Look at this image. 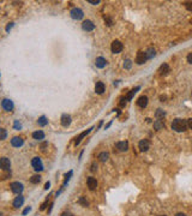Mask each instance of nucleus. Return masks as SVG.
I'll return each mask as SVG.
<instances>
[{"mask_svg":"<svg viewBox=\"0 0 192 216\" xmlns=\"http://www.w3.org/2000/svg\"><path fill=\"white\" fill-rule=\"evenodd\" d=\"M172 129L174 131H177V132L186 131V129H187V121H185V120H182V119H175L174 121L172 123Z\"/></svg>","mask_w":192,"mask_h":216,"instance_id":"nucleus-1","label":"nucleus"},{"mask_svg":"<svg viewBox=\"0 0 192 216\" xmlns=\"http://www.w3.org/2000/svg\"><path fill=\"white\" fill-rule=\"evenodd\" d=\"M31 166L34 167V169L36 172H41L43 169V165H42V161L40 160L38 157H34L31 160Z\"/></svg>","mask_w":192,"mask_h":216,"instance_id":"nucleus-2","label":"nucleus"},{"mask_svg":"<svg viewBox=\"0 0 192 216\" xmlns=\"http://www.w3.org/2000/svg\"><path fill=\"white\" fill-rule=\"evenodd\" d=\"M83 16H84V13H83V11L81 10V9H72L71 10V17L73 18V19H82L83 18Z\"/></svg>","mask_w":192,"mask_h":216,"instance_id":"nucleus-3","label":"nucleus"},{"mask_svg":"<svg viewBox=\"0 0 192 216\" xmlns=\"http://www.w3.org/2000/svg\"><path fill=\"white\" fill-rule=\"evenodd\" d=\"M10 167H11V162L7 157H3L0 158V168L3 171H10Z\"/></svg>","mask_w":192,"mask_h":216,"instance_id":"nucleus-4","label":"nucleus"},{"mask_svg":"<svg viewBox=\"0 0 192 216\" xmlns=\"http://www.w3.org/2000/svg\"><path fill=\"white\" fill-rule=\"evenodd\" d=\"M11 190H12V192H14V193L21 195L23 192V185L18 181H14V182L11 184Z\"/></svg>","mask_w":192,"mask_h":216,"instance_id":"nucleus-5","label":"nucleus"},{"mask_svg":"<svg viewBox=\"0 0 192 216\" xmlns=\"http://www.w3.org/2000/svg\"><path fill=\"white\" fill-rule=\"evenodd\" d=\"M123 48H124V46H123V43L120 42V41H114L113 43H112V47H110V49H112V52L113 53H120L123 51Z\"/></svg>","mask_w":192,"mask_h":216,"instance_id":"nucleus-6","label":"nucleus"},{"mask_svg":"<svg viewBox=\"0 0 192 216\" xmlns=\"http://www.w3.org/2000/svg\"><path fill=\"white\" fill-rule=\"evenodd\" d=\"M1 106H3V108H4L5 110L10 112V110L13 109V102H12L11 100H9V99H5V100H3V102H1Z\"/></svg>","mask_w":192,"mask_h":216,"instance_id":"nucleus-7","label":"nucleus"},{"mask_svg":"<svg viewBox=\"0 0 192 216\" xmlns=\"http://www.w3.org/2000/svg\"><path fill=\"white\" fill-rule=\"evenodd\" d=\"M82 28H83L84 30H86V31H91V30H94V29H95V25H94V23H93L91 21L86 19V21H84V22H83V24H82Z\"/></svg>","mask_w":192,"mask_h":216,"instance_id":"nucleus-8","label":"nucleus"},{"mask_svg":"<svg viewBox=\"0 0 192 216\" xmlns=\"http://www.w3.org/2000/svg\"><path fill=\"white\" fill-rule=\"evenodd\" d=\"M95 65H96V67H99V69H103L107 65V61H106L105 58L99 57V58H96V60H95Z\"/></svg>","mask_w":192,"mask_h":216,"instance_id":"nucleus-9","label":"nucleus"},{"mask_svg":"<svg viewBox=\"0 0 192 216\" xmlns=\"http://www.w3.org/2000/svg\"><path fill=\"white\" fill-rule=\"evenodd\" d=\"M147 61V57H145V53L144 52H138L137 54V58H136V62L138 64V65H142Z\"/></svg>","mask_w":192,"mask_h":216,"instance_id":"nucleus-10","label":"nucleus"},{"mask_svg":"<svg viewBox=\"0 0 192 216\" xmlns=\"http://www.w3.org/2000/svg\"><path fill=\"white\" fill-rule=\"evenodd\" d=\"M86 184H88V187H89L91 191H93V190H95L96 187H97V181H96V179H95V178H93V177L88 178Z\"/></svg>","mask_w":192,"mask_h":216,"instance_id":"nucleus-11","label":"nucleus"},{"mask_svg":"<svg viewBox=\"0 0 192 216\" xmlns=\"http://www.w3.org/2000/svg\"><path fill=\"white\" fill-rule=\"evenodd\" d=\"M23 143L24 141L21 138V137H13L11 139V144H12V147H16V148H19L23 145Z\"/></svg>","mask_w":192,"mask_h":216,"instance_id":"nucleus-12","label":"nucleus"},{"mask_svg":"<svg viewBox=\"0 0 192 216\" xmlns=\"http://www.w3.org/2000/svg\"><path fill=\"white\" fill-rule=\"evenodd\" d=\"M70 124H71V117L69 114H64L61 117V125L64 127H67Z\"/></svg>","mask_w":192,"mask_h":216,"instance_id":"nucleus-13","label":"nucleus"},{"mask_svg":"<svg viewBox=\"0 0 192 216\" xmlns=\"http://www.w3.org/2000/svg\"><path fill=\"white\" fill-rule=\"evenodd\" d=\"M127 148H129V143L127 142H118L117 143V149L119 150V151H126L127 150Z\"/></svg>","mask_w":192,"mask_h":216,"instance_id":"nucleus-14","label":"nucleus"},{"mask_svg":"<svg viewBox=\"0 0 192 216\" xmlns=\"http://www.w3.org/2000/svg\"><path fill=\"white\" fill-rule=\"evenodd\" d=\"M105 89H106V88H105V84H103L102 82H97V83H96V85H95V91L97 93V94H100V95L103 94Z\"/></svg>","mask_w":192,"mask_h":216,"instance_id":"nucleus-15","label":"nucleus"},{"mask_svg":"<svg viewBox=\"0 0 192 216\" xmlns=\"http://www.w3.org/2000/svg\"><path fill=\"white\" fill-rule=\"evenodd\" d=\"M137 105L139 107H142V108L147 107V105H148V97H147V96H141V97L138 99V101H137Z\"/></svg>","mask_w":192,"mask_h":216,"instance_id":"nucleus-16","label":"nucleus"},{"mask_svg":"<svg viewBox=\"0 0 192 216\" xmlns=\"http://www.w3.org/2000/svg\"><path fill=\"white\" fill-rule=\"evenodd\" d=\"M138 147H139L141 151H147L149 149V142L147 139H142L139 142V144H138Z\"/></svg>","mask_w":192,"mask_h":216,"instance_id":"nucleus-17","label":"nucleus"},{"mask_svg":"<svg viewBox=\"0 0 192 216\" xmlns=\"http://www.w3.org/2000/svg\"><path fill=\"white\" fill-rule=\"evenodd\" d=\"M23 203H24V197L23 196H18V197H16V199L13 201V206L14 208H19V206H22Z\"/></svg>","mask_w":192,"mask_h":216,"instance_id":"nucleus-18","label":"nucleus"},{"mask_svg":"<svg viewBox=\"0 0 192 216\" xmlns=\"http://www.w3.org/2000/svg\"><path fill=\"white\" fill-rule=\"evenodd\" d=\"M91 130H93V129H89V130H86V131H84V132H82L81 134H79V136H78V137L76 138V143H75V144H76V145H77V144H79V143H81V141H82V139H83V138H84V137H85V136H86L88 133H89V132H90Z\"/></svg>","mask_w":192,"mask_h":216,"instance_id":"nucleus-19","label":"nucleus"},{"mask_svg":"<svg viewBox=\"0 0 192 216\" xmlns=\"http://www.w3.org/2000/svg\"><path fill=\"white\" fill-rule=\"evenodd\" d=\"M145 53V57H147V59H153L154 57H155V49L154 48H149V49L147 51V52H144Z\"/></svg>","mask_w":192,"mask_h":216,"instance_id":"nucleus-20","label":"nucleus"},{"mask_svg":"<svg viewBox=\"0 0 192 216\" xmlns=\"http://www.w3.org/2000/svg\"><path fill=\"white\" fill-rule=\"evenodd\" d=\"M33 137H34V139L41 141V139H43V138H45V133H43L42 131H36V132H34V133H33Z\"/></svg>","mask_w":192,"mask_h":216,"instance_id":"nucleus-21","label":"nucleus"},{"mask_svg":"<svg viewBox=\"0 0 192 216\" xmlns=\"http://www.w3.org/2000/svg\"><path fill=\"white\" fill-rule=\"evenodd\" d=\"M37 124H38L40 126H46V125L48 124V120H47V118H46L45 115H42V117H40V118H38Z\"/></svg>","mask_w":192,"mask_h":216,"instance_id":"nucleus-22","label":"nucleus"},{"mask_svg":"<svg viewBox=\"0 0 192 216\" xmlns=\"http://www.w3.org/2000/svg\"><path fill=\"white\" fill-rule=\"evenodd\" d=\"M154 127H155V130H161L165 127V124L162 120H156V121L154 123Z\"/></svg>","mask_w":192,"mask_h":216,"instance_id":"nucleus-23","label":"nucleus"},{"mask_svg":"<svg viewBox=\"0 0 192 216\" xmlns=\"http://www.w3.org/2000/svg\"><path fill=\"white\" fill-rule=\"evenodd\" d=\"M168 72H169V66H168L167 64H163V65L160 67V73H161V75H167Z\"/></svg>","mask_w":192,"mask_h":216,"instance_id":"nucleus-24","label":"nucleus"},{"mask_svg":"<svg viewBox=\"0 0 192 216\" xmlns=\"http://www.w3.org/2000/svg\"><path fill=\"white\" fill-rule=\"evenodd\" d=\"M108 157H109L108 153H101V154L99 155V158H100L101 162H106L107 160H108Z\"/></svg>","mask_w":192,"mask_h":216,"instance_id":"nucleus-25","label":"nucleus"},{"mask_svg":"<svg viewBox=\"0 0 192 216\" xmlns=\"http://www.w3.org/2000/svg\"><path fill=\"white\" fill-rule=\"evenodd\" d=\"M40 181H41V177H40V175H34V177H31V179H30L31 184H38Z\"/></svg>","mask_w":192,"mask_h":216,"instance_id":"nucleus-26","label":"nucleus"},{"mask_svg":"<svg viewBox=\"0 0 192 216\" xmlns=\"http://www.w3.org/2000/svg\"><path fill=\"white\" fill-rule=\"evenodd\" d=\"M155 115H156V118H158V119H161V118H163L165 115H166V113L162 110V109H157L156 110V113H155Z\"/></svg>","mask_w":192,"mask_h":216,"instance_id":"nucleus-27","label":"nucleus"},{"mask_svg":"<svg viewBox=\"0 0 192 216\" xmlns=\"http://www.w3.org/2000/svg\"><path fill=\"white\" fill-rule=\"evenodd\" d=\"M137 90H139V86H137L136 89H132V90L130 91V94L127 95V100H131V99H132V96H133L136 93H137Z\"/></svg>","mask_w":192,"mask_h":216,"instance_id":"nucleus-28","label":"nucleus"},{"mask_svg":"<svg viewBox=\"0 0 192 216\" xmlns=\"http://www.w3.org/2000/svg\"><path fill=\"white\" fill-rule=\"evenodd\" d=\"M6 136H7V132L5 129H0V141H3L6 138Z\"/></svg>","mask_w":192,"mask_h":216,"instance_id":"nucleus-29","label":"nucleus"},{"mask_svg":"<svg viewBox=\"0 0 192 216\" xmlns=\"http://www.w3.org/2000/svg\"><path fill=\"white\" fill-rule=\"evenodd\" d=\"M78 202H79V204H82L83 206H88V202L85 201V199H84L83 197H81V198H79V201H78Z\"/></svg>","mask_w":192,"mask_h":216,"instance_id":"nucleus-30","label":"nucleus"},{"mask_svg":"<svg viewBox=\"0 0 192 216\" xmlns=\"http://www.w3.org/2000/svg\"><path fill=\"white\" fill-rule=\"evenodd\" d=\"M21 127H22V124L18 121V120H16V121H14V129L16 130H19Z\"/></svg>","mask_w":192,"mask_h":216,"instance_id":"nucleus-31","label":"nucleus"},{"mask_svg":"<svg viewBox=\"0 0 192 216\" xmlns=\"http://www.w3.org/2000/svg\"><path fill=\"white\" fill-rule=\"evenodd\" d=\"M124 66H125L126 69H130V67H131V60H126L125 64H124Z\"/></svg>","mask_w":192,"mask_h":216,"instance_id":"nucleus-32","label":"nucleus"},{"mask_svg":"<svg viewBox=\"0 0 192 216\" xmlns=\"http://www.w3.org/2000/svg\"><path fill=\"white\" fill-rule=\"evenodd\" d=\"M186 9H187L189 11H192V1L186 3Z\"/></svg>","mask_w":192,"mask_h":216,"instance_id":"nucleus-33","label":"nucleus"},{"mask_svg":"<svg viewBox=\"0 0 192 216\" xmlns=\"http://www.w3.org/2000/svg\"><path fill=\"white\" fill-rule=\"evenodd\" d=\"M105 21L107 22V25H109V27L112 25V24H113V21H112L110 18H105Z\"/></svg>","mask_w":192,"mask_h":216,"instance_id":"nucleus-34","label":"nucleus"},{"mask_svg":"<svg viewBox=\"0 0 192 216\" xmlns=\"http://www.w3.org/2000/svg\"><path fill=\"white\" fill-rule=\"evenodd\" d=\"M30 210H31V208H30V206L25 208V209H24V210H23V215H27V214H28V213H29Z\"/></svg>","mask_w":192,"mask_h":216,"instance_id":"nucleus-35","label":"nucleus"},{"mask_svg":"<svg viewBox=\"0 0 192 216\" xmlns=\"http://www.w3.org/2000/svg\"><path fill=\"white\" fill-rule=\"evenodd\" d=\"M90 4H94V5H96V4H99L100 3V0H88Z\"/></svg>","mask_w":192,"mask_h":216,"instance_id":"nucleus-36","label":"nucleus"},{"mask_svg":"<svg viewBox=\"0 0 192 216\" xmlns=\"http://www.w3.org/2000/svg\"><path fill=\"white\" fill-rule=\"evenodd\" d=\"M187 126H189V127H190V129L192 130V118L187 120Z\"/></svg>","mask_w":192,"mask_h":216,"instance_id":"nucleus-37","label":"nucleus"},{"mask_svg":"<svg viewBox=\"0 0 192 216\" xmlns=\"http://www.w3.org/2000/svg\"><path fill=\"white\" fill-rule=\"evenodd\" d=\"M187 61H189L190 64H192V53H190V54L187 55Z\"/></svg>","mask_w":192,"mask_h":216,"instance_id":"nucleus-38","label":"nucleus"},{"mask_svg":"<svg viewBox=\"0 0 192 216\" xmlns=\"http://www.w3.org/2000/svg\"><path fill=\"white\" fill-rule=\"evenodd\" d=\"M12 27H13V23H9V24H7V27H6V31H9Z\"/></svg>","mask_w":192,"mask_h":216,"instance_id":"nucleus-39","label":"nucleus"},{"mask_svg":"<svg viewBox=\"0 0 192 216\" xmlns=\"http://www.w3.org/2000/svg\"><path fill=\"white\" fill-rule=\"evenodd\" d=\"M96 168H97V166H96V163H93L91 165V172H95Z\"/></svg>","mask_w":192,"mask_h":216,"instance_id":"nucleus-40","label":"nucleus"},{"mask_svg":"<svg viewBox=\"0 0 192 216\" xmlns=\"http://www.w3.org/2000/svg\"><path fill=\"white\" fill-rule=\"evenodd\" d=\"M49 186H51V182H49V181L46 182V185H45V190H48V189H49Z\"/></svg>","mask_w":192,"mask_h":216,"instance_id":"nucleus-41","label":"nucleus"},{"mask_svg":"<svg viewBox=\"0 0 192 216\" xmlns=\"http://www.w3.org/2000/svg\"><path fill=\"white\" fill-rule=\"evenodd\" d=\"M61 216H73V215L70 214V213H62V214H61Z\"/></svg>","mask_w":192,"mask_h":216,"instance_id":"nucleus-42","label":"nucleus"},{"mask_svg":"<svg viewBox=\"0 0 192 216\" xmlns=\"http://www.w3.org/2000/svg\"><path fill=\"white\" fill-rule=\"evenodd\" d=\"M124 101H126V100H125V99H121V102H120V106H121V107H124L125 103H126V102H124Z\"/></svg>","mask_w":192,"mask_h":216,"instance_id":"nucleus-43","label":"nucleus"},{"mask_svg":"<svg viewBox=\"0 0 192 216\" xmlns=\"http://www.w3.org/2000/svg\"><path fill=\"white\" fill-rule=\"evenodd\" d=\"M175 216H186V215H185V214H182V213H178Z\"/></svg>","mask_w":192,"mask_h":216,"instance_id":"nucleus-44","label":"nucleus"},{"mask_svg":"<svg viewBox=\"0 0 192 216\" xmlns=\"http://www.w3.org/2000/svg\"><path fill=\"white\" fill-rule=\"evenodd\" d=\"M52 209H53V203L51 204V206H49V209H48V213H51V211H52Z\"/></svg>","mask_w":192,"mask_h":216,"instance_id":"nucleus-45","label":"nucleus"},{"mask_svg":"<svg viewBox=\"0 0 192 216\" xmlns=\"http://www.w3.org/2000/svg\"><path fill=\"white\" fill-rule=\"evenodd\" d=\"M161 216H165V215H161Z\"/></svg>","mask_w":192,"mask_h":216,"instance_id":"nucleus-46","label":"nucleus"}]
</instances>
